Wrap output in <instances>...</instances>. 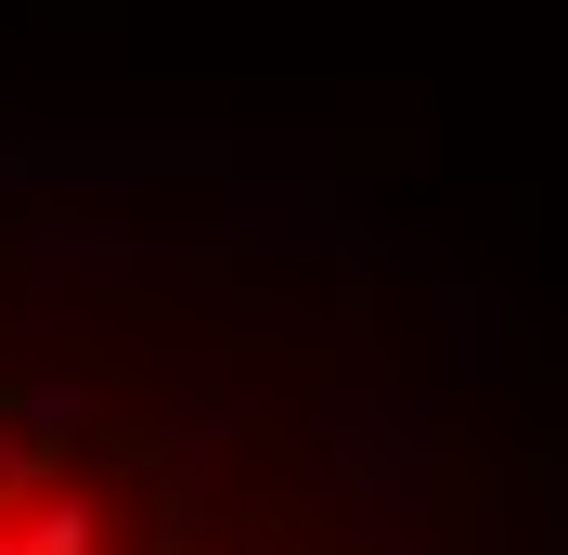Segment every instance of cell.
I'll return each mask as SVG.
<instances>
[{
  "label": "cell",
  "mask_w": 568,
  "mask_h": 555,
  "mask_svg": "<svg viewBox=\"0 0 568 555\" xmlns=\"http://www.w3.org/2000/svg\"><path fill=\"white\" fill-rule=\"evenodd\" d=\"M453 543L465 478L426 387H388L362 414L349 478L311 517H284L258 491L233 387L116 414L65 362L0 375V555H453Z\"/></svg>",
  "instance_id": "6da1fadb"
}]
</instances>
